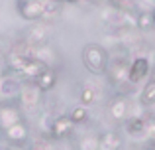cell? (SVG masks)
Masks as SVG:
<instances>
[{"instance_id": "cell-1", "label": "cell", "mask_w": 155, "mask_h": 150, "mask_svg": "<svg viewBox=\"0 0 155 150\" xmlns=\"http://www.w3.org/2000/svg\"><path fill=\"white\" fill-rule=\"evenodd\" d=\"M16 8H18L20 16L24 20H30V22H38L43 18V10L39 0H16Z\"/></svg>"}, {"instance_id": "cell-2", "label": "cell", "mask_w": 155, "mask_h": 150, "mask_svg": "<svg viewBox=\"0 0 155 150\" xmlns=\"http://www.w3.org/2000/svg\"><path fill=\"white\" fill-rule=\"evenodd\" d=\"M83 59H84V65L91 71H94V73H100L104 69V51L98 46H87L84 47Z\"/></svg>"}, {"instance_id": "cell-3", "label": "cell", "mask_w": 155, "mask_h": 150, "mask_svg": "<svg viewBox=\"0 0 155 150\" xmlns=\"http://www.w3.org/2000/svg\"><path fill=\"white\" fill-rule=\"evenodd\" d=\"M20 103L24 105L26 109H34L35 105L39 103V97H41V91L35 87L34 81L30 83H22V89H20Z\"/></svg>"}, {"instance_id": "cell-4", "label": "cell", "mask_w": 155, "mask_h": 150, "mask_svg": "<svg viewBox=\"0 0 155 150\" xmlns=\"http://www.w3.org/2000/svg\"><path fill=\"white\" fill-rule=\"evenodd\" d=\"M73 131V120L69 115H59L53 119V124H51V138H63L67 136L69 132Z\"/></svg>"}, {"instance_id": "cell-5", "label": "cell", "mask_w": 155, "mask_h": 150, "mask_svg": "<svg viewBox=\"0 0 155 150\" xmlns=\"http://www.w3.org/2000/svg\"><path fill=\"white\" fill-rule=\"evenodd\" d=\"M4 136H6L8 140H10L12 144H24L28 140V136H30V132H28V127L20 120V123H16V124H12V127H8V128H4Z\"/></svg>"}, {"instance_id": "cell-6", "label": "cell", "mask_w": 155, "mask_h": 150, "mask_svg": "<svg viewBox=\"0 0 155 150\" xmlns=\"http://www.w3.org/2000/svg\"><path fill=\"white\" fill-rule=\"evenodd\" d=\"M49 28L45 26V24H34V26L30 28V32H28V44L34 47L38 46H43V44L49 40Z\"/></svg>"}, {"instance_id": "cell-7", "label": "cell", "mask_w": 155, "mask_h": 150, "mask_svg": "<svg viewBox=\"0 0 155 150\" xmlns=\"http://www.w3.org/2000/svg\"><path fill=\"white\" fill-rule=\"evenodd\" d=\"M20 89H22V81H16L14 77H0V97L2 99L20 95Z\"/></svg>"}, {"instance_id": "cell-8", "label": "cell", "mask_w": 155, "mask_h": 150, "mask_svg": "<svg viewBox=\"0 0 155 150\" xmlns=\"http://www.w3.org/2000/svg\"><path fill=\"white\" fill-rule=\"evenodd\" d=\"M34 83H35V87H38L41 93L51 91V89L55 87V83H57V73H55V69L47 67V69L43 71V73H41V75L38 77V79L34 81Z\"/></svg>"}, {"instance_id": "cell-9", "label": "cell", "mask_w": 155, "mask_h": 150, "mask_svg": "<svg viewBox=\"0 0 155 150\" xmlns=\"http://www.w3.org/2000/svg\"><path fill=\"white\" fill-rule=\"evenodd\" d=\"M45 69H47V67L43 65L41 61H38V59H34V58H31L30 61L26 63V67L22 69V73H20V75H22L26 81H35V79H38V77L41 75Z\"/></svg>"}, {"instance_id": "cell-10", "label": "cell", "mask_w": 155, "mask_h": 150, "mask_svg": "<svg viewBox=\"0 0 155 150\" xmlns=\"http://www.w3.org/2000/svg\"><path fill=\"white\" fill-rule=\"evenodd\" d=\"M31 58H28V55H22V54H16V51H10L6 58V65L10 67L12 71H16V73H22V69L26 67V63L30 61Z\"/></svg>"}, {"instance_id": "cell-11", "label": "cell", "mask_w": 155, "mask_h": 150, "mask_svg": "<svg viewBox=\"0 0 155 150\" xmlns=\"http://www.w3.org/2000/svg\"><path fill=\"white\" fill-rule=\"evenodd\" d=\"M16 123H20L18 111H14V109H4V111H0V127L2 128H8Z\"/></svg>"}, {"instance_id": "cell-12", "label": "cell", "mask_w": 155, "mask_h": 150, "mask_svg": "<svg viewBox=\"0 0 155 150\" xmlns=\"http://www.w3.org/2000/svg\"><path fill=\"white\" fill-rule=\"evenodd\" d=\"M39 4H41L43 16H47V14H55V12L59 10V2H57V0H39Z\"/></svg>"}, {"instance_id": "cell-13", "label": "cell", "mask_w": 155, "mask_h": 150, "mask_svg": "<svg viewBox=\"0 0 155 150\" xmlns=\"http://www.w3.org/2000/svg\"><path fill=\"white\" fill-rule=\"evenodd\" d=\"M145 73V61H136L134 63V67H132V71H130V79L132 81H136V79H140L141 75Z\"/></svg>"}, {"instance_id": "cell-14", "label": "cell", "mask_w": 155, "mask_h": 150, "mask_svg": "<svg viewBox=\"0 0 155 150\" xmlns=\"http://www.w3.org/2000/svg\"><path fill=\"white\" fill-rule=\"evenodd\" d=\"M69 117H71L73 124H77V123H83V120L87 119V109H84V107H75V109H73V113H71Z\"/></svg>"}, {"instance_id": "cell-15", "label": "cell", "mask_w": 155, "mask_h": 150, "mask_svg": "<svg viewBox=\"0 0 155 150\" xmlns=\"http://www.w3.org/2000/svg\"><path fill=\"white\" fill-rule=\"evenodd\" d=\"M92 101H94V91H92V89H83V93H81V103L91 105Z\"/></svg>"}, {"instance_id": "cell-16", "label": "cell", "mask_w": 155, "mask_h": 150, "mask_svg": "<svg viewBox=\"0 0 155 150\" xmlns=\"http://www.w3.org/2000/svg\"><path fill=\"white\" fill-rule=\"evenodd\" d=\"M51 124H53L51 117L49 115H41V119H39V127H41L45 132H51Z\"/></svg>"}, {"instance_id": "cell-17", "label": "cell", "mask_w": 155, "mask_h": 150, "mask_svg": "<svg viewBox=\"0 0 155 150\" xmlns=\"http://www.w3.org/2000/svg\"><path fill=\"white\" fill-rule=\"evenodd\" d=\"M30 150H49V146L43 144V142H38V144H34V146H30Z\"/></svg>"}, {"instance_id": "cell-18", "label": "cell", "mask_w": 155, "mask_h": 150, "mask_svg": "<svg viewBox=\"0 0 155 150\" xmlns=\"http://www.w3.org/2000/svg\"><path fill=\"white\" fill-rule=\"evenodd\" d=\"M0 55H2V44H0Z\"/></svg>"}, {"instance_id": "cell-19", "label": "cell", "mask_w": 155, "mask_h": 150, "mask_svg": "<svg viewBox=\"0 0 155 150\" xmlns=\"http://www.w3.org/2000/svg\"><path fill=\"white\" fill-rule=\"evenodd\" d=\"M57 2H63V0H57Z\"/></svg>"}]
</instances>
